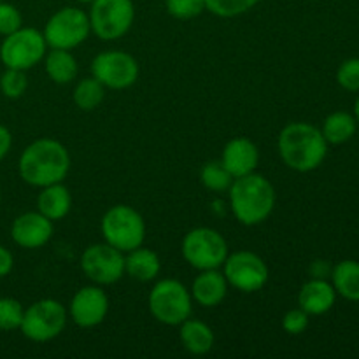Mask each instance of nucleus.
Segmentation results:
<instances>
[{
    "label": "nucleus",
    "mask_w": 359,
    "mask_h": 359,
    "mask_svg": "<svg viewBox=\"0 0 359 359\" xmlns=\"http://www.w3.org/2000/svg\"><path fill=\"white\" fill-rule=\"evenodd\" d=\"M70 170V154L55 139H37L25 147L18 161L20 177L35 188L63 182Z\"/></svg>",
    "instance_id": "obj_1"
},
{
    "label": "nucleus",
    "mask_w": 359,
    "mask_h": 359,
    "mask_svg": "<svg viewBox=\"0 0 359 359\" xmlns=\"http://www.w3.org/2000/svg\"><path fill=\"white\" fill-rule=\"evenodd\" d=\"M280 160L294 172H312L319 168L328 154V142L321 128L305 121L284 126L277 139Z\"/></svg>",
    "instance_id": "obj_2"
},
{
    "label": "nucleus",
    "mask_w": 359,
    "mask_h": 359,
    "mask_svg": "<svg viewBox=\"0 0 359 359\" xmlns=\"http://www.w3.org/2000/svg\"><path fill=\"white\" fill-rule=\"evenodd\" d=\"M228 196L235 219L244 226H256L269 219L277 202L272 182L256 172L233 179Z\"/></svg>",
    "instance_id": "obj_3"
},
{
    "label": "nucleus",
    "mask_w": 359,
    "mask_h": 359,
    "mask_svg": "<svg viewBox=\"0 0 359 359\" xmlns=\"http://www.w3.org/2000/svg\"><path fill=\"white\" fill-rule=\"evenodd\" d=\"M100 231L104 242H107L118 251L128 252L144 244L146 221L133 207L118 203L104 214Z\"/></svg>",
    "instance_id": "obj_4"
},
{
    "label": "nucleus",
    "mask_w": 359,
    "mask_h": 359,
    "mask_svg": "<svg viewBox=\"0 0 359 359\" xmlns=\"http://www.w3.org/2000/svg\"><path fill=\"white\" fill-rule=\"evenodd\" d=\"M149 312L158 323L167 326H179L191 318V291L175 279L158 280L149 293Z\"/></svg>",
    "instance_id": "obj_5"
},
{
    "label": "nucleus",
    "mask_w": 359,
    "mask_h": 359,
    "mask_svg": "<svg viewBox=\"0 0 359 359\" xmlns=\"http://www.w3.org/2000/svg\"><path fill=\"white\" fill-rule=\"evenodd\" d=\"M181 251L188 265L200 272L221 269L228 256V244L223 235L214 228L198 226L184 235Z\"/></svg>",
    "instance_id": "obj_6"
},
{
    "label": "nucleus",
    "mask_w": 359,
    "mask_h": 359,
    "mask_svg": "<svg viewBox=\"0 0 359 359\" xmlns=\"http://www.w3.org/2000/svg\"><path fill=\"white\" fill-rule=\"evenodd\" d=\"M48 53V44L37 28L21 27L20 30L6 35L0 44V62L6 69L30 70L42 62Z\"/></svg>",
    "instance_id": "obj_7"
},
{
    "label": "nucleus",
    "mask_w": 359,
    "mask_h": 359,
    "mask_svg": "<svg viewBox=\"0 0 359 359\" xmlns=\"http://www.w3.org/2000/svg\"><path fill=\"white\" fill-rule=\"evenodd\" d=\"M67 326V309L53 298H42L25 309L20 332L32 342H49L62 335Z\"/></svg>",
    "instance_id": "obj_8"
},
{
    "label": "nucleus",
    "mask_w": 359,
    "mask_h": 359,
    "mask_svg": "<svg viewBox=\"0 0 359 359\" xmlns=\"http://www.w3.org/2000/svg\"><path fill=\"white\" fill-rule=\"evenodd\" d=\"M91 34L90 18L77 7H62L46 23L42 35L48 48L74 49L83 44Z\"/></svg>",
    "instance_id": "obj_9"
},
{
    "label": "nucleus",
    "mask_w": 359,
    "mask_h": 359,
    "mask_svg": "<svg viewBox=\"0 0 359 359\" xmlns=\"http://www.w3.org/2000/svg\"><path fill=\"white\" fill-rule=\"evenodd\" d=\"M91 32L102 41H116L128 34L135 21L132 0H93L90 14Z\"/></svg>",
    "instance_id": "obj_10"
},
{
    "label": "nucleus",
    "mask_w": 359,
    "mask_h": 359,
    "mask_svg": "<svg viewBox=\"0 0 359 359\" xmlns=\"http://www.w3.org/2000/svg\"><path fill=\"white\" fill-rule=\"evenodd\" d=\"M221 269L228 286L235 287L241 293H256L269 283V266L256 252L237 251L228 255Z\"/></svg>",
    "instance_id": "obj_11"
},
{
    "label": "nucleus",
    "mask_w": 359,
    "mask_h": 359,
    "mask_svg": "<svg viewBox=\"0 0 359 359\" xmlns=\"http://www.w3.org/2000/svg\"><path fill=\"white\" fill-rule=\"evenodd\" d=\"M139 63L130 53L119 49L98 53L91 62V76L109 90H126L139 79Z\"/></svg>",
    "instance_id": "obj_12"
},
{
    "label": "nucleus",
    "mask_w": 359,
    "mask_h": 359,
    "mask_svg": "<svg viewBox=\"0 0 359 359\" xmlns=\"http://www.w3.org/2000/svg\"><path fill=\"white\" fill-rule=\"evenodd\" d=\"M81 270L97 286H111L125 276V252L107 242L91 244L81 256Z\"/></svg>",
    "instance_id": "obj_13"
},
{
    "label": "nucleus",
    "mask_w": 359,
    "mask_h": 359,
    "mask_svg": "<svg viewBox=\"0 0 359 359\" xmlns=\"http://www.w3.org/2000/svg\"><path fill=\"white\" fill-rule=\"evenodd\" d=\"M109 314V297L102 286H84L72 297L69 316L79 328H95L102 325Z\"/></svg>",
    "instance_id": "obj_14"
},
{
    "label": "nucleus",
    "mask_w": 359,
    "mask_h": 359,
    "mask_svg": "<svg viewBox=\"0 0 359 359\" xmlns=\"http://www.w3.org/2000/svg\"><path fill=\"white\" fill-rule=\"evenodd\" d=\"M53 221L41 212H25L13 221L11 237L23 249H41L53 238Z\"/></svg>",
    "instance_id": "obj_15"
},
{
    "label": "nucleus",
    "mask_w": 359,
    "mask_h": 359,
    "mask_svg": "<svg viewBox=\"0 0 359 359\" xmlns=\"http://www.w3.org/2000/svg\"><path fill=\"white\" fill-rule=\"evenodd\" d=\"M221 163L233 175V179L256 172L259 163V149L248 137H235L228 140L221 154Z\"/></svg>",
    "instance_id": "obj_16"
},
{
    "label": "nucleus",
    "mask_w": 359,
    "mask_h": 359,
    "mask_svg": "<svg viewBox=\"0 0 359 359\" xmlns=\"http://www.w3.org/2000/svg\"><path fill=\"white\" fill-rule=\"evenodd\" d=\"M191 297L198 305L205 309L217 307L223 304L228 293V280L219 269L200 270L191 286Z\"/></svg>",
    "instance_id": "obj_17"
},
{
    "label": "nucleus",
    "mask_w": 359,
    "mask_h": 359,
    "mask_svg": "<svg viewBox=\"0 0 359 359\" xmlns=\"http://www.w3.org/2000/svg\"><path fill=\"white\" fill-rule=\"evenodd\" d=\"M337 302V291L332 283L326 279L312 277L309 283L302 286L298 293V307L309 316H323L333 309Z\"/></svg>",
    "instance_id": "obj_18"
},
{
    "label": "nucleus",
    "mask_w": 359,
    "mask_h": 359,
    "mask_svg": "<svg viewBox=\"0 0 359 359\" xmlns=\"http://www.w3.org/2000/svg\"><path fill=\"white\" fill-rule=\"evenodd\" d=\"M72 209V195L63 182L49 184L41 188L37 196V210L48 219L55 221L63 219Z\"/></svg>",
    "instance_id": "obj_19"
},
{
    "label": "nucleus",
    "mask_w": 359,
    "mask_h": 359,
    "mask_svg": "<svg viewBox=\"0 0 359 359\" xmlns=\"http://www.w3.org/2000/svg\"><path fill=\"white\" fill-rule=\"evenodd\" d=\"M125 273L139 283H151L161 272L160 256L147 248H135L125 252Z\"/></svg>",
    "instance_id": "obj_20"
},
{
    "label": "nucleus",
    "mask_w": 359,
    "mask_h": 359,
    "mask_svg": "<svg viewBox=\"0 0 359 359\" xmlns=\"http://www.w3.org/2000/svg\"><path fill=\"white\" fill-rule=\"evenodd\" d=\"M179 326H181L179 328V337H181L182 346H184V349L189 354H193V356H203V354L212 351L216 337H214L212 328L209 325H205L200 319L188 318Z\"/></svg>",
    "instance_id": "obj_21"
},
{
    "label": "nucleus",
    "mask_w": 359,
    "mask_h": 359,
    "mask_svg": "<svg viewBox=\"0 0 359 359\" xmlns=\"http://www.w3.org/2000/svg\"><path fill=\"white\" fill-rule=\"evenodd\" d=\"M44 69L49 79L56 84H69L72 83L79 72L77 60L69 49H56L46 53L44 56Z\"/></svg>",
    "instance_id": "obj_22"
},
{
    "label": "nucleus",
    "mask_w": 359,
    "mask_h": 359,
    "mask_svg": "<svg viewBox=\"0 0 359 359\" xmlns=\"http://www.w3.org/2000/svg\"><path fill=\"white\" fill-rule=\"evenodd\" d=\"M330 276L337 294L349 302H359V262L344 259L333 266Z\"/></svg>",
    "instance_id": "obj_23"
},
{
    "label": "nucleus",
    "mask_w": 359,
    "mask_h": 359,
    "mask_svg": "<svg viewBox=\"0 0 359 359\" xmlns=\"http://www.w3.org/2000/svg\"><path fill=\"white\" fill-rule=\"evenodd\" d=\"M358 130V121L354 114L346 111L332 112L328 118L323 121L321 133L326 139V142L339 146V144H346L354 137Z\"/></svg>",
    "instance_id": "obj_24"
},
{
    "label": "nucleus",
    "mask_w": 359,
    "mask_h": 359,
    "mask_svg": "<svg viewBox=\"0 0 359 359\" xmlns=\"http://www.w3.org/2000/svg\"><path fill=\"white\" fill-rule=\"evenodd\" d=\"M105 90H107V88H105L100 81L95 79L93 76L84 77V79H81L79 83L76 84V88H74V104H76V107H79L81 111H95V109L104 102Z\"/></svg>",
    "instance_id": "obj_25"
},
{
    "label": "nucleus",
    "mask_w": 359,
    "mask_h": 359,
    "mask_svg": "<svg viewBox=\"0 0 359 359\" xmlns=\"http://www.w3.org/2000/svg\"><path fill=\"white\" fill-rule=\"evenodd\" d=\"M200 182L209 191L223 193L230 189L231 182H233V175L226 170L221 160L209 161L200 170Z\"/></svg>",
    "instance_id": "obj_26"
},
{
    "label": "nucleus",
    "mask_w": 359,
    "mask_h": 359,
    "mask_svg": "<svg viewBox=\"0 0 359 359\" xmlns=\"http://www.w3.org/2000/svg\"><path fill=\"white\" fill-rule=\"evenodd\" d=\"M259 0H205V9L219 18H235L258 6Z\"/></svg>",
    "instance_id": "obj_27"
},
{
    "label": "nucleus",
    "mask_w": 359,
    "mask_h": 359,
    "mask_svg": "<svg viewBox=\"0 0 359 359\" xmlns=\"http://www.w3.org/2000/svg\"><path fill=\"white\" fill-rule=\"evenodd\" d=\"M28 88V79L25 70L18 69H6L0 76V91L4 97L16 100V98L23 97L25 91Z\"/></svg>",
    "instance_id": "obj_28"
},
{
    "label": "nucleus",
    "mask_w": 359,
    "mask_h": 359,
    "mask_svg": "<svg viewBox=\"0 0 359 359\" xmlns=\"http://www.w3.org/2000/svg\"><path fill=\"white\" fill-rule=\"evenodd\" d=\"M25 309L18 300L9 297L0 298V330L2 332H14L20 330L23 321Z\"/></svg>",
    "instance_id": "obj_29"
},
{
    "label": "nucleus",
    "mask_w": 359,
    "mask_h": 359,
    "mask_svg": "<svg viewBox=\"0 0 359 359\" xmlns=\"http://www.w3.org/2000/svg\"><path fill=\"white\" fill-rule=\"evenodd\" d=\"M167 11L175 20L188 21L205 11V0H167Z\"/></svg>",
    "instance_id": "obj_30"
},
{
    "label": "nucleus",
    "mask_w": 359,
    "mask_h": 359,
    "mask_svg": "<svg viewBox=\"0 0 359 359\" xmlns=\"http://www.w3.org/2000/svg\"><path fill=\"white\" fill-rule=\"evenodd\" d=\"M337 83L351 93L359 91V58H349L340 63L337 70Z\"/></svg>",
    "instance_id": "obj_31"
},
{
    "label": "nucleus",
    "mask_w": 359,
    "mask_h": 359,
    "mask_svg": "<svg viewBox=\"0 0 359 359\" xmlns=\"http://www.w3.org/2000/svg\"><path fill=\"white\" fill-rule=\"evenodd\" d=\"M23 27V16L13 4L0 2V35H9Z\"/></svg>",
    "instance_id": "obj_32"
},
{
    "label": "nucleus",
    "mask_w": 359,
    "mask_h": 359,
    "mask_svg": "<svg viewBox=\"0 0 359 359\" xmlns=\"http://www.w3.org/2000/svg\"><path fill=\"white\" fill-rule=\"evenodd\" d=\"M309 319H311V316L302 311L300 307L291 309L284 314L283 330L287 335H302L309 328Z\"/></svg>",
    "instance_id": "obj_33"
},
{
    "label": "nucleus",
    "mask_w": 359,
    "mask_h": 359,
    "mask_svg": "<svg viewBox=\"0 0 359 359\" xmlns=\"http://www.w3.org/2000/svg\"><path fill=\"white\" fill-rule=\"evenodd\" d=\"M14 266V256L7 248L0 244V279L7 277Z\"/></svg>",
    "instance_id": "obj_34"
},
{
    "label": "nucleus",
    "mask_w": 359,
    "mask_h": 359,
    "mask_svg": "<svg viewBox=\"0 0 359 359\" xmlns=\"http://www.w3.org/2000/svg\"><path fill=\"white\" fill-rule=\"evenodd\" d=\"M13 146V135H11L9 128L4 125H0V160L7 156V153L11 151Z\"/></svg>",
    "instance_id": "obj_35"
},
{
    "label": "nucleus",
    "mask_w": 359,
    "mask_h": 359,
    "mask_svg": "<svg viewBox=\"0 0 359 359\" xmlns=\"http://www.w3.org/2000/svg\"><path fill=\"white\" fill-rule=\"evenodd\" d=\"M311 272H312V277H316V279H325V277L328 276L330 269H328V265H326L325 262H314ZM330 273H332V272H330Z\"/></svg>",
    "instance_id": "obj_36"
},
{
    "label": "nucleus",
    "mask_w": 359,
    "mask_h": 359,
    "mask_svg": "<svg viewBox=\"0 0 359 359\" xmlns=\"http://www.w3.org/2000/svg\"><path fill=\"white\" fill-rule=\"evenodd\" d=\"M354 118H356V121H358V126H359V97H358L356 104H354Z\"/></svg>",
    "instance_id": "obj_37"
},
{
    "label": "nucleus",
    "mask_w": 359,
    "mask_h": 359,
    "mask_svg": "<svg viewBox=\"0 0 359 359\" xmlns=\"http://www.w3.org/2000/svg\"><path fill=\"white\" fill-rule=\"evenodd\" d=\"M76 2H79V4H91V2H93V0H76Z\"/></svg>",
    "instance_id": "obj_38"
},
{
    "label": "nucleus",
    "mask_w": 359,
    "mask_h": 359,
    "mask_svg": "<svg viewBox=\"0 0 359 359\" xmlns=\"http://www.w3.org/2000/svg\"><path fill=\"white\" fill-rule=\"evenodd\" d=\"M0 200H2V191H0Z\"/></svg>",
    "instance_id": "obj_39"
},
{
    "label": "nucleus",
    "mask_w": 359,
    "mask_h": 359,
    "mask_svg": "<svg viewBox=\"0 0 359 359\" xmlns=\"http://www.w3.org/2000/svg\"><path fill=\"white\" fill-rule=\"evenodd\" d=\"M0 2H2V0H0Z\"/></svg>",
    "instance_id": "obj_40"
}]
</instances>
